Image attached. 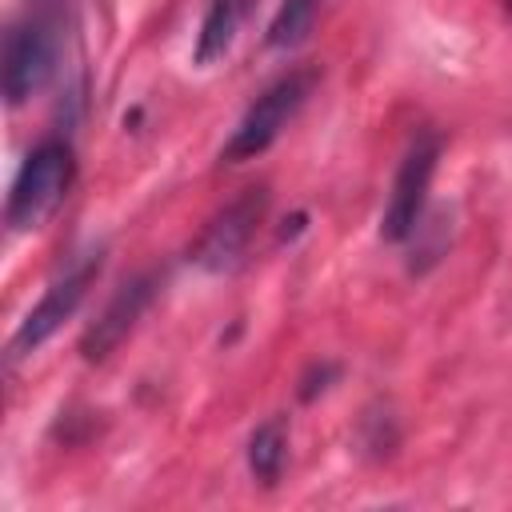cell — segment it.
I'll return each mask as SVG.
<instances>
[{
	"mask_svg": "<svg viewBox=\"0 0 512 512\" xmlns=\"http://www.w3.org/2000/svg\"><path fill=\"white\" fill-rule=\"evenodd\" d=\"M72 176H76V156H72V148L64 140L36 144L24 156V164H20L16 180H12L8 208H4L8 228L12 232H36V228H44L56 216V208L64 204V196L72 188Z\"/></svg>",
	"mask_w": 512,
	"mask_h": 512,
	"instance_id": "obj_1",
	"label": "cell"
},
{
	"mask_svg": "<svg viewBox=\"0 0 512 512\" xmlns=\"http://www.w3.org/2000/svg\"><path fill=\"white\" fill-rule=\"evenodd\" d=\"M316 68H292L284 72L276 84H268L252 104L248 112L240 116V124L232 128V136L224 140L220 148V160L224 164H244V160H256L260 152L272 148V140L284 132V124L300 112V104L312 96L316 88Z\"/></svg>",
	"mask_w": 512,
	"mask_h": 512,
	"instance_id": "obj_2",
	"label": "cell"
},
{
	"mask_svg": "<svg viewBox=\"0 0 512 512\" xmlns=\"http://www.w3.org/2000/svg\"><path fill=\"white\" fill-rule=\"evenodd\" d=\"M264 212H268V188L264 184H252L240 196H232L204 224V232H200V240L192 248V264L204 268V272H212V276L232 272L244 260V252H248V244H252Z\"/></svg>",
	"mask_w": 512,
	"mask_h": 512,
	"instance_id": "obj_3",
	"label": "cell"
},
{
	"mask_svg": "<svg viewBox=\"0 0 512 512\" xmlns=\"http://www.w3.org/2000/svg\"><path fill=\"white\" fill-rule=\"evenodd\" d=\"M436 160H440V136L420 132L396 168V180H392V192H388V204L380 216V236L388 244L412 240L416 224L424 220V200H428V188L436 176Z\"/></svg>",
	"mask_w": 512,
	"mask_h": 512,
	"instance_id": "obj_4",
	"label": "cell"
},
{
	"mask_svg": "<svg viewBox=\"0 0 512 512\" xmlns=\"http://www.w3.org/2000/svg\"><path fill=\"white\" fill-rule=\"evenodd\" d=\"M100 264H104V256H100V252H88L76 268H68L60 280H52V284L44 288V296L28 308V316L20 320V328H16L12 344H8V352H12V356H28V352H36L44 340H52V336L60 332V324H64V320L80 308V300L88 296L92 280L100 276Z\"/></svg>",
	"mask_w": 512,
	"mask_h": 512,
	"instance_id": "obj_5",
	"label": "cell"
},
{
	"mask_svg": "<svg viewBox=\"0 0 512 512\" xmlns=\"http://www.w3.org/2000/svg\"><path fill=\"white\" fill-rule=\"evenodd\" d=\"M56 72V32L44 20H24L4 40V100H32Z\"/></svg>",
	"mask_w": 512,
	"mask_h": 512,
	"instance_id": "obj_6",
	"label": "cell"
},
{
	"mask_svg": "<svg viewBox=\"0 0 512 512\" xmlns=\"http://www.w3.org/2000/svg\"><path fill=\"white\" fill-rule=\"evenodd\" d=\"M156 288H160V276H156V272H140V276H132L128 284H120L116 296L104 304V312L84 328V336H80V356H84L88 364L108 360V356L128 340V332L136 328V320L148 312V304L156 300Z\"/></svg>",
	"mask_w": 512,
	"mask_h": 512,
	"instance_id": "obj_7",
	"label": "cell"
},
{
	"mask_svg": "<svg viewBox=\"0 0 512 512\" xmlns=\"http://www.w3.org/2000/svg\"><path fill=\"white\" fill-rule=\"evenodd\" d=\"M252 4L256 0H208V12L200 20V36H196V64H212L232 48Z\"/></svg>",
	"mask_w": 512,
	"mask_h": 512,
	"instance_id": "obj_8",
	"label": "cell"
},
{
	"mask_svg": "<svg viewBox=\"0 0 512 512\" xmlns=\"http://www.w3.org/2000/svg\"><path fill=\"white\" fill-rule=\"evenodd\" d=\"M284 460H288V424L284 416H272L248 436V472L260 484H276L284 472Z\"/></svg>",
	"mask_w": 512,
	"mask_h": 512,
	"instance_id": "obj_9",
	"label": "cell"
},
{
	"mask_svg": "<svg viewBox=\"0 0 512 512\" xmlns=\"http://www.w3.org/2000/svg\"><path fill=\"white\" fill-rule=\"evenodd\" d=\"M316 12H320V0H284L276 8L272 24H268V36H264L268 48L288 52V48L304 44L308 32H312V24H316Z\"/></svg>",
	"mask_w": 512,
	"mask_h": 512,
	"instance_id": "obj_10",
	"label": "cell"
},
{
	"mask_svg": "<svg viewBox=\"0 0 512 512\" xmlns=\"http://www.w3.org/2000/svg\"><path fill=\"white\" fill-rule=\"evenodd\" d=\"M400 432H396V416L392 412H364V424H360V444L372 452V456H388L396 448Z\"/></svg>",
	"mask_w": 512,
	"mask_h": 512,
	"instance_id": "obj_11",
	"label": "cell"
},
{
	"mask_svg": "<svg viewBox=\"0 0 512 512\" xmlns=\"http://www.w3.org/2000/svg\"><path fill=\"white\" fill-rule=\"evenodd\" d=\"M336 376H340V364H332V360L312 364V368L300 376V388H296V392H300V400H304V404H308V400H316V396H320Z\"/></svg>",
	"mask_w": 512,
	"mask_h": 512,
	"instance_id": "obj_12",
	"label": "cell"
},
{
	"mask_svg": "<svg viewBox=\"0 0 512 512\" xmlns=\"http://www.w3.org/2000/svg\"><path fill=\"white\" fill-rule=\"evenodd\" d=\"M504 8H508V16H512V0H504Z\"/></svg>",
	"mask_w": 512,
	"mask_h": 512,
	"instance_id": "obj_13",
	"label": "cell"
}]
</instances>
